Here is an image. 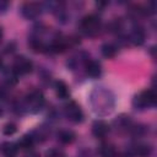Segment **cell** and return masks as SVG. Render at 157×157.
<instances>
[{"label":"cell","mask_w":157,"mask_h":157,"mask_svg":"<svg viewBox=\"0 0 157 157\" xmlns=\"http://www.w3.org/2000/svg\"><path fill=\"white\" fill-rule=\"evenodd\" d=\"M130 40H131L135 45L142 44L144 40H145V32H144V29L140 28V27L134 28V29L131 31V33H130Z\"/></svg>","instance_id":"30bf717a"},{"label":"cell","mask_w":157,"mask_h":157,"mask_svg":"<svg viewBox=\"0 0 157 157\" xmlns=\"http://www.w3.org/2000/svg\"><path fill=\"white\" fill-rule=\"evenodd\" d=\"M101 52H102L103 56H105V58H114L117 54V47L112 43H105L102 45Z\"/></svg>","instance_id":"7c38bea8"},{"label":"cell","mask_w":157,"mask_h":157,"mask_svg":"<svg viewBox=\"0 0 157 157\" xmlns=\"http://www.w3.org/2000/svg\"><path fill=\"white\" fill-rule=\"evenodd\" d=\"M47 157H65V153L60 150L56 148H52L47 152Z\"/></svg>","instance_id":"ffe728a7"},{"label":"cell","mask_w":157,"mask_h":157,"mask_svg":"<svg viewBox=\"0 0 157 157\" xmlns=\"http://www.w3.org/2000/svg\"><path fill=\"white\" fill-rule=\"evenodd\" d=\"M22 15L23 17L31 20V18H36L39 13H40V5L38 2H33V1H29V2H25L22 9Z\"/></svg>","instance_id":"8992f818"},{"label":"cell","mask_w":157,"mask_h":157,"mask_svg":"<svg viewBox=\"0 0 157 157\" xmlns=\"http://www.w3.org/2000/svg\"><path fill=\"white\" fill-rule=\"evenodd\" d=\"M7 2H5V1H0V10H6V7H7Z\"/></svg>","instance_id":"44dd1931"},{"label":"cell","mask_w":157,"mask_h":157,"mask_svg":"<svg viewBox=\"0 0 157 157\" xmlns=\"http://www.w3.org/2000/svg\"><path fill=\"white\" fill-rule=\"evenodd\" d=\"M101 27V21L96 15H87L80 22L81 31L87 36H94L98 33Z\"/></svg>","instance_id":"6da1fadb"},{"label":"cell","mask_w":157,"mask_h":157,"mask_svg":"<svg viewBox=\"0 0 157 157\" xmlns=\"http://www.w3.org/2000/svg\"><path fill=\"white\" fill-rule=\"evenodd\" d=\"M108 131H109V126L103 120H97L92 125V132H93V135L96 137L102 139L108 134Z\"/></svg>","instance_id":"52a82bcc"},{"label":"cell","mask_w":157,"mask_h":157,"mask_svg":"<svg viewBox=\"0 0 157 157\" xmlns=\"http://www.w3.org/2000/svg\"><path fill=\"white\" fill-rule=\"evenodd\" d=\"M151 153V147L147 145H139L135 148V155H137L139 157H147Z\"/></svg>","instance_id":"e0dca14e"},{"label":"cell","mask_w":157,"mask_h":157,"mask_svg":"<svg viewBox=\"0 0 157 157\" xmlns=\"http://www.w3.org/2000/svg\"><path fill=\"white\" fill-rule=\"evenodd\" d=\"M0 64H1V59H0Z\"/></svg>","instance_id":"cb8c5ba5"},{"label":"cell","mask_w":157,"mask_h":157,"mask_svg":"<svg viewBox=\"0 0 157 157\" xmlns=\"http://www.w3.org/2000/svg\"><path fill=\"white\" fill-rule=\"evenodd\" d=\"M66 118L72 123H80L83 118V113L76 102H69L64 108Z\"/></svg>","instance_id":"277c9868"},{"label":"cell","mask_w":157,"mask_h":157,"mask_svg":"<svg viewBox=\"0 0 157 157\" xmlns=\"http://www.w3.org/2000/svg\"><path fill=\"white\" fill-rule=\"evenodd\" d=\"M31 157H37V156H31Z\"/></svg>","instance_id":"603a6c76"},{"label":"cell","mask_w":157,"mask_h":157,"mask_svg":"<svg viewBox=\"0 0 157 157\" xmlns=\"http://www.w3.org/2000/svg\"><path fill=\"white\" fill-rule=\"evenodd\" d=\"M155 103H156V93L153 90H145L140 92L134 99V104L139 108L152 107Z\"/></svg>","instance_id":"7a4b0ae2"},{"label":"cell","mask_w":157,"mask_h":157,"mask_svg":"<svg viewBox=\"0 0 157 157\" xmlns=\"http://www.w3.org/2000/svg\"><path fill=\"white\" fill-rule=\"evenodd\" d=\"M43 103H44V98L39 91H33L29 94H27V97H26V105L31 109L38 110L42 108Z\"/></svg>","instance_id":"5b68a950"},{"label":"cell","mask_w":157,"mask_h":157,"mask_svg":"<svg viewBox=\"0 0 157 157\" xmlns=\"http://www.w3.org/2000/svg\"><path fill=\"white\" fill-rule=\"evenodd\" d=\"M86 72L91 77H98L101 75V65L96 60H90L86 63Z\"/></svg>","instance_id":"9c48e42d"},{"label":"cell","mask_w":157,"mask_h":157,"mask_svg":"<svg viewBox=\"0 0 157 157\" xmlns=\"http://www.w3.org/2000/svg\"><path fill=\"white\" fill-rule=\"evenodd\" d=\"M69 42H70L69 38L58 37V38H55V39L52 42V44H50V49H52V52H54V53H63V52L67 48Z\"/></svg>","instance_id":"ba28073f"},{"label":"cell","mask_w":157,"mask_h":157,"mask_svg":"<svg viewBox=\"0 0 157 157\" xmlns=\"http://www.w3.org/2000/svg\"><path fill=\"white\" fill-rule=\"evenodd\" d=\"M55 93L60 98H67L69 96V88L64 81H56L55 82Z\"/></svg>","instance_id":"8fae6325"},{"label":"cell","mask_w":157,"mask_h":157,"mask_svg":"<svg viewBox=\"0 0 157 157\" xmlns=\"http://www.w3.org/2000/svg\"><path fill=\"white\" fill-rule=\"evenodd\" d=\"M2 153L5 155V157H15L17 153V147L13 144H4L2 145Z\"/></svg>","instance_id":"5bb4252c"},{"label":"cell","mask_w":157,"mask_h":157,"mask_svg":"<svg viewBox=\"0 0 157 157\" xmlns=\"http://www.w3.org/2000/svg\"><path fill=\"white\" fill-rule=\"evenodd\" d=\"M16 130H17V128H16V124H13V123H7V124H5L4 128H2V132H4V135H6V136L13 135V134L16 132Z\"/></svg>","instance_id":"d6986e66"},{"label":"cell","mask_w":157,"mask_h":157,"mask_svg":"<svg viewBox=\"0 0 157 157\" xmlns=\"http://www.w3.org/2000/svg\"><path fill=\"white\" fill-rule=\"evenodd\" d=\"M29 45H31V48L33 49V52H36V53L44 52V49L47 48L45 44H44L40 39H38V38H32V39L29 40Z\"/></svg>","instance_id":"9a60e30c"},{"label":"cell","mask_w":157,"mask_h":157,"mask_svg":"<svg viewBox=\"0 0 157 157\" xmlns=\"http://www.w3.org/2000/svg\"><path fill=\"white\" fill-rule=\"evenodd\" d=\"M20 146L23 150H29L33 146V137L31 136H23L20 141Z\"/></svg>","instance_id":"ac0fdd59"},{"label":"cell","mask_w":157,"mask_h":157,"mask_svg":"<svg viewBox=\"0 0 157 157\" xmlns=\"http://www.w3.org/2000/svg\"><path fill=\"white\" fill-rule=\"evenodd\" d=\"M59 140L63 144H71L75 140V134L69 130H64L59 132Z\"/></svg>","instance_id":"4fadbf2b"},{"label":"cell","mask_w":157,"mask_h":157,"mask_svg":"<svg viewBox=\"0 0 157 157\" xmlns=\"http://www.w3.org/2000/svg\"><path fill=\"white\" fill-rule=\"evenodd\" d=\"M1 37H2V29H1V27H0V39H1Z\"/></svg>","instance_id":"7402d4cb"},{"label":"cell","mask_w":157,"mask_h":157,"mask_svg":"<svg viewBox=\"0 0 157 157\" xmlns=\"http://www.w3.org/2000/svg\"><path fill=\"white\" fill-rule=\"evenodd\" d=\"M102 157H117V151L110 145H103L99 150Z\"/></svg>","instance_id":"2e32d148"},{"label":"cell","mask_w":157,"mask_h":157,"mask_svg":"<svg viewBox=\"0 0 157 157\" xmlns=\"http://www.w3.org/2000/svg\"><path fill=\"white\" fill-rule=\"evenodd\" d=\"M33 69V64L31 60H28L25 56H17L12 64V74L16 76L26 75L31 72Z\"/></svg>","instance_id":"3957f363"}]
</instances>
